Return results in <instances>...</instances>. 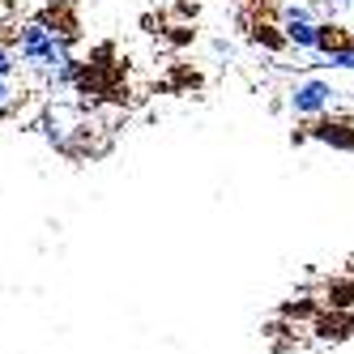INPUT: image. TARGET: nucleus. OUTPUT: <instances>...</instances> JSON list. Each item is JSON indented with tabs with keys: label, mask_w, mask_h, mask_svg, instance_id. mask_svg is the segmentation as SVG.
<instances>
[{
	"label": "nucleus",
	"mask_w": 354,
	"mask_h": 354,
	"mask_svg": "<svg viewBox=\"0 0 354 354\" xmlns=\"http://www.w3.org/2000/svg\"><path fill=\"white\" fill-rule=\"evenodd\" d=\"M17 56L21 64H30V68H47L56 77L60 68H68V43L47 26V21H26V26L17 30Z\"/></svg>",
	"instance_id": "obj_1"
},
{
	"label": "nucleus",
	"mask_w": 354,
	"mask_h": 354,
	"mask_svg": "<svg viewBox=\"0 0 354 354\" xmlns=\"http://www.w3.org/2000/svg\"><path fill=\"white\" fill-rule=\"evenodd\" d=\"M324 295H328V308H350V303H354V277L328 282V286H324Z\"/></svg>",
	"instance_id": "obj_2"
},
{
	"label": "nucleus",
	"mask_w": 354,
	"mask_h": 354,
	"mask_svg": "<svg viewBox=\"0 0 354 354\" xmlns=\"http://www.w3.org/2000/svg\"><path fill=\"white\" fill-rule=\"evenodd\" d=\"M17 60H21V56L13 52V47H9V43H0V77H9V73L17 68Z\"/></svg>",
	"instance_id": "obj_3"
},
{
	"label": "nucleus",
	"mask_w": 354,
	"mask_h": 354,
	"mask_svg": "<svg viewBox=\"0 0 354 354\" xmlns=\"http://www.w3.org/2000/svg\"><path fill=\"white\" fill-rule=\"evenodd\" d=\"M13 103V86H9V77H0V111H5Z\"/></svg>",
	"instance_id": "obj_4"
}]
</instances>
